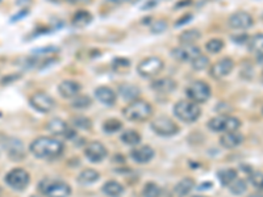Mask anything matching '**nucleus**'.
<instances>
[{
	"label": "nucleus",
	"mask_w": 263,
	"mask_h": 197,
	"mask_svg": "<svg viewBox=\"0 0 263 197\" xmlns=\"http://www.w3.org/2000/svg\"><path fill=\"white\" fill-rule=\"evenodd\" d=\"M29 103L32 105V108H34L37 112L41 113H49L55 105L54 99L50 95L43 91H38L32 95L29 99Z\"/></svg>",
	"instance_id": "nucleus-10"
},
{
	"label": "nucleus",
	"mask_w": 263,
	"mask_h": 197,
	"mask_svg": "<svg viewBox=\"0 0 263 197\" xmlns=\"http://www.w3.org/2000/svg\"><path fill=\"white\" fill-rule=\"evenodd\" d=\"M29 151L39 159H52L64 151V143L50 137H38L30 143Z\"/></svg>",
	"instance_id": "nucleus-1"
},
{
	"label": "nucleus",
	"mask_w": 263,
	"mask_h": 197,
	"mask_svg": "<svg viewBox=\"0 0 263 197\" xmlns=\"http://www.w3.org/2000/svg\"><path fill=\"white\" fill-rule=\"evenodd\" d=\"M249 38H250V37H249L248 34H239L238 37H233V41H236L237 43H248Z\"/></svg>",
	"instance_id": "nucleus-41"
},
{
	"label": "nucleus",
	"mask_w": 263,
	"mask_h": 197,
	"mask_svg": "<svg viewBox=\"0 0 263 197\" xmlns=\"http://www.w3.org/2000/svg\"><path fill=\"white\" fill-rule=\"evenodd\" d=\"M228 187H229L230 192H232L233 194H236V196H239V194L245 193L246 189H248V184H246L245 180L238 179V178H237L234 182L230 183Z\"/></svg>",
	"instance_id": "nucleus-31"
},
{
	"label": "nucleus",
	"mask_w": 263,
	"mask_h": 197,
	"mask_svg": "<svg viewBox=\"0 0 263 197\" xmlns=\"http://www.w3.org/2000/svg\"><path fill=\"white\" fill-rule=\"evenodd\" d=\"M30 197H39V196H37V194H34V196H30Z\"/></svg>",
	"instance_id": "nucleus-49"
},
{
	"label": "nucleus",
	"mask_w": 263,
	"mask_h": 197,
	"mask_svg": "<svg viewBox=\"0 0 263 197\" xmlns=\"http://www.w3.org/2000/svg\"><path fill=\"white\" fill-rule=\"evenodd\" d=\"M200 54L201 52L196 45H181L171 50L173 58L179 62H192Z\"/></svg>",
	"instance_id": "nucleus-12"
},
{
	"label": "nucleus",
	"mask_w": 263,
	"mask_h": 197,
	"mask_svg": "<svg viewBox=\"0 0 263 197\" xmlns=\"http://www.w3.org/2000/svg\"><path fill=\"white\" fill-rule=\"evenodd\" d=\"M121 141H123L125 145L137 146L141 142V136H139L136 130H125L124 133L121 134Z\"/></svg>",
	"instance_id": "nucleus-30"
},
{
	"label": "nucleus",
	"mask_w": 263,
	"mask_h": 197,
	"mask_svg": "<svg viewBox=\"0 0 263 197\" xmlns=\"http://www.w3.org/2000/svg\"><path fill=\"white\" fill-rule=\"evenodd\" d=\"M121 127H123V124L117 118H109L103 124V129L106 133H116V132L121 130Z\"/></svg>",
	"instance_id": "nucleus-32"
},
{
	"label": "nucleus",
	"mask_w": 263,
	"mask_h": 197,
	"mask_svg": "<svg viewBox=\"0 0 263 197\" xmlns=\"http://www.w3.org/2000/svg\"><path fill=\"white\" fill-rule=\"evenodd\" d=\"M191 63H192V69H194V70L201 71L208 67L209 58L206 57V55H203V54H200V55H197L194 61L191 62Z\"/></svg>",
	"instance_id": "nucleus-35"
},
{
	"label": "nucleus",
	"mask_w": 263,
	"mask_h": 197,
	"mask_svg": "<svg viewBox=\"0 0 263 197\" xmlns=\"http://www.w3.org/2000/svg\"><path fill=\"white\" fill-rule=\"evenodd\" d=\"M206 49L209 53H213V54H217L220 53L222 49H224V41L220 38H212L207 42Z\"/></svg>",
	"instance_id": "nucleus-34"
},
{
	"label": "nucleus",
	"mask_w": 263,
	"mask_h": 197,
	"mask_svg": "<svg viewBox=\"0 0 263 197\" xmlns=\"http://www.w3.org/2000/svg\"><path fill=\"white\" fill-rule=\"evenodd\" d=\"M85 155L88 161L92 163H99L107 157V149L103 143L100 142H91L88 143L85 149Z\"/></svg>",
	"instance_id": "nucleus-16"
},
{
	"label": "nucleus",
	"mask_w": 263,
	"mask_h": 197,
	"mask_svg": "<svg viewBox=\"0 0 263 197\" xmlns=\"http://www.w3.org/2000/svg\"><path fill=\"white\" fill-rule=\"evenodd\" d=\"M107 2H108V3H111V4H113V6H120V4L127 3L128 0H107Z\"/></svg>",
	"instance_id": "nucleus-44"
},
{
	"label": "nucleus",
	"mask_w": 263,
	"mask_h": 197,
	"mask_svg": "<svg viewBox=\"0 0 263 197\" xmlns=\"http://www.w3.org/2000/svg\"><path fill=\"white\" fill-rule=\"evenodd\" d=\"M176 82L171 78H160L151 83V90L158 94H170V92L175 91Z\"/></svg>",
	"instance_id": "nucleus-17"
},
{
	"label": "nucleus",
	"mask_w": 263,
	"mask_h": 197,
	"mask_svg": "<svg viewBox=\"0 0 263 197\" xmlns=\"http://www.w3.org/2000/svg\"><path fill=\"white\" fill-rule=\"evenodd\" d=\"M153 115V106L145 100H134L125 106L124 117L129 121H146Z\"/></svg>",
	"instance_id": "nucleus-2"
},
{
	"label": "nucleus",
	"mask_w": 263,
	"mask_h": 197,
	"mask_svg": "<svg viewBox=\"0 0 263 197\" xmlns=\"http://www.w3.org/2000/svg\"><path fill=\"white\" fill-rule=\"evenodd\" d=\"M0 191H2V189H0Z\"/></svg>",
	"instance_id": "nucleus-53"
},
{
	"label": "nucleus",
	"mask_w": 263,
	"mask_h": 197,
	"mask_svg": "<svg viewBox=\"0 0 263 197\" xmlns=\"http://www.w3.org/2000/svg\"><path fill=\"white\" fill-rule=\"evenodd\" d=\"M217 179L221 183V185H229L230 183L237 179V171L233 168H227V170H220L217 172Z\"/></svg>",
	"instance_id": "nucleus-27"
},
{
	"label": "nucleus",
	"mask_w": 263,
	"mask_h": 197,
	"mask_svg": "<svg viewBox=\"0 0 263 197\" xmlns=\"http://www.w3.org/2000/svg\"><path fill=\"white\" fill-rule=\"evenodd\" d=\"M95 96L100 103H103L104 105H113L116 103V94L108 87H99L95 91Z\"/></svg>",
	"instance_id": "nucleus-22"
},
{
	"label": "nucleus",
	"mask_w": 263,
	"mask_h": 197,
	"mask_svg": "<svg viewBox=\"0 0 263 197\" xmlns=\"http://www.w3.org/2000/svg\"><path fill=\"white\" fill-rule=\"evenodd\" d=\"M200 32L197 29H188L185 31L179 37V41H180L181 45H195L197 39L200 38Z\"/></svg>",
	"instance_id": "nucleus-26"
},
{
	"label": "nucleus",
	"mask_w": 263,
	"mask_h": 197,
	"mask_svg": "<svg viewBox=\"0 0 263 197\" xmlns=\"http://www.w3.org/2000/svg\"><path fill=\"white\" fill-rule=\"evenodd\" d=\"M249 180L253 184V187H255L258 191H263V172L251 171V172H249Z\"/></svg>",
	"instance_id": "nucleus-33"
},
{
	"label": "nucleus",
	"mask_w": 263,
	"mask_h": 197,
	"mask_svg": "<svg viewBox=\"0 0 263 197\" xmlns=\"http://www.w3.org/2000/svg\"><path fill=\"white\" fill-rule=\"evenodd\" d=\"M244 142V136L238 132H228L220 138V143L225 149H236Z\"/></svg>",
	"instance_id": "nucleus-19"
},
{
	"label": "nucleus",
	"mask_w": 263,
	"mask_h": 197,
	"mask_svg": "<svg viewBox=\"0 0 263 197\" xmlns=\"http://www.w3.org/2000/svg\"><path fill=\"white\" fill-rule=\"evenodd\" d=\"M158 191H159V187H158L155 183L150 182L144 187L143 194L144 197H155V194L158 193Z\"/></svg>",
	"instance_id": "nucleus-37"
},
{
	"label": "nucleus",
	"mask_w": 263,
	"mask_h": 197,
	"mask_svg": "<svg viewBox=\"0 0 263 197\" xmlns=\"http://www.w3.org/2000/svg\"><path fill=\"white\" fill-rule=\"evenodd\" d=\"M164 61L158 57H149L141 61L137 67V71L144 78H154L164 70Z\"/></svg>",
	"instance_id": "nucleus-8"
},
{
	"label": "nucleus",
	"mask_w": 263,
	"mask_h": 197,
	"mask_svg": "<svg viewBox=\"0 0 263 197\" xmlns=\"http://www.w3.org/2000/svg\"><path fill=\"white\" fill-rule=\"evenodd\" d=\"M155 197H173V193L166 188H159V191L155 194Z\"/></svg>",
	"instance_id": "nucleus-42"
},
{
	"label": "nucleus",
	"mask_w": 263,
	"mask_h": 197,
	"mask_svg": "<svg viewBox=\"0 0 263 197\" xmlns=\"http://www.w3.org/2000/svg\"><path fill=\"white\" fill-rule=\"evenodd\" d=\"M2 2H3V0H0V3H2Z\"/></svg>",
	"instance_id": "nucleus-51"
},
{
	"label": "nucleus",
	"mask_w": 263,
	"mask_h": 197,
	"mask_svg": "<svg viewBox=\"0 0 263 197\" xmlns=\"http://www.w3.org/2000/svg\"><path fill=\"white\" fill-rule=\"evenodd\" d=\"M48 2H52V3H57L58 0H48Z\"/></svg>",
	"instance_id": "nucleus-47"
},
{
	"label": "nucleus",
	"mask_w": 263,
	"mask_h": 197,
	"mask_svg": "<svg viewBox=\"0 0 263 197\" xmlns=\"http://www.w3.org/2000/svg\"><path fill=\"white\" fill-rule=\"evenodd\" d=\"M118 67H125V69H128L129 67V61H127V59H124V58H118V59H116L115 62H113V69L115 70H118Z\"/></svg>",
	"instance_id": "nucleus-40"
},
{
	"label": "nucleus",
	"mask_w": 263,
	"mask_h": 197,
	"mask_svg": "<svg viewBox=\"0 0 263 197\" xmlns=\"http://www.w3.org/2000/svg\"><path fill=\"white\" fill-rule=\"evenodd\" d=\"M195 187V180L191 179V178H185V179H181L178 184L175 185V194L178 197H185L190 193Z\"/></svg>",
	"instance_id": "nucleus-23"
},
{
	"label": "nucleus",
	"mask_w": 263,
	"mask_h": 197,
	"mask_svg": "<svg viewBox=\"0 0 263 197\" xmlns=\"http://www.w3.org/2000/svg\"><path fill=\"white\" fill-rule=\"evenodd\" d=\"M99 179V173L95 170H85L78 175V182L80 184H92Z\"/></svg>",
	"instance_id": "nucleus-29"
},
{
	"label": "nucleus",
	"mask_w": 263,
	"mask_h": 197,
	"mask_svg": "<svg viewBox=\"0 0 263 197\" xmlns=\"http://www.w3.org/2000/svg\"><path fill=\"white\" fill-rule=\"evenodd\" d=\"M257 62L260 64V66H263V52L258 53L257 54Z\"/></svg>",
	"instance_id": "nucleus-45"
},
{
	"label": "nucleus",
	"mask_w": 263,
	"mask_h": 197,
	"mask_svg": "<svg viewBox=\"0 0 263 197\" xmlns=\"http://www.w3.org/2000/svg\"><path fill=\"white\" fill-rule=\"evenodd\" d=\"M39 191L48 197H69L71 194V188L64 182H52L44 180L39 183Z\"/></svg>",
	"instance_id": "nucleus-7"
},
{
	"label": "nucleus",
	"mask_w": 263,
	"mask_h": 197,
	"mask_svg": "<svg viewBox=\"0 0 263 197\" xmlns=\"http://www.w3.org/2000/svg\"><path fill=\"white\" fill-rule=\"evenodd\" d=\"M195 197H206V196H195Z\"/></svg>",
	"instance_id": "nucleus-50"
},
{
	"label": "nucleus",
	"mask_w": 263,
	"mask_h": 197,
	"mask_svg": "<svg viewBox=\"0 0 263 197\" xmlns=\"http://www.w3.org/2000/svg\"><path fill=\"white\" fill-rule=\"evenodd\" d=\"M250 197H262V196H259V194H253V196H250Z\"/></svg>",
	"instance_id": "nucleus-48"
},
{
	"label": "nucleus",
	"mask_w": 263,
	"mask_h": 197,
	"mask_svg": "<svg viewBox=\"0 0 263 197\" xmlns=\"http://www.w3.org/2000/svg\"><path fill=\"white\" fill-rule=\"evenodd\" d=\"M73 125L75 127H78V129H90L92 124H91L90 118L87 117H74Z\"/></svg>",
	"instance_id": "nucleus-38"
},
{
	"label": "nucleus",
	"mask_w": 263,
	"mask_h": 197,
	"mask_svg": "<svg viewBox=\"0 0 263 197\" xmlns=\"http://www.w3.org/2000/svg\"><path fill=\"white\" fill-rule=\"evenodd\" d=\"M253 24H254V20H253L250 13L244 12V11L233 13V15L229 17V25L230 28H233V29L245 31V29H249V28L253 27Z\"/></svg>",
	"instance_id": "nucleus-14"
},
{
	"label": "nucleus",
	"mask_w": 263,
	"mask_h": 197,
	"mask_svg": "<svg viewBox=\"0 0 263 197\" xmlns=\"http://www.w3.org/2000/svg\"><path fill=\"white\" fill-rule=\"evenodd\" d=\"M187 94L188 99L191 101H194L196 104H201L208 101V99L211 97V87H209L208 83L203 82V80H196V82L191 83L187 87Z\"/></svg>",
	"instance_id": "nucleus-6"
},
{
	"label": "nucleus",
	"mask_w": 263,
	"mask_h": 197,
	"mask_svg": "<svg viewBox=\"0 0 263 197\" xmlns=\"http://www.w3.org/2000/svg\"><path fill=\"white\" fill-rule=\"evenodd\" d=\"M151 129L154 130V133L162 137L175 136L179 132L178 125L173 120H170L169 117H158L155 120H153V122H151Z\"/></svg>",
	"instance_id": "nucleus-11"
},
{
	"label": "nucleus",
	"mask_w": 263,
	"mask_h": 197,
	"mask_svg": "<svg viewBox=\"0 0 263 197\" xmlns=\"http://www.w3.org/2000/svg\"><path fill=\"white\" fill-rule=\"evenodd\" d=\"M241 126V121L237 117H230V116H218V117L212 118L208 122V127L212 132H237Z\"/></svg>",
	"instance_id": "nucleus-5"
},
{
	"label": "nucleus",
	"mask_w": 263,
	"mask_h": 197,
	"mask_svg": "<svg viewBox=\"0 0 263 197\" xmlns=\"http://www.w3.org/2000/svg\"><path fill=\"white\" fill-rule=\"evenodd\" d=\"M46 129L53 136L66 137V138H73L74 137V130H71L69 125L65 121H62V120H59V118H53V120H50L48 122V125H46Z\"/></svg>",
	"instance_id": "nucleus-15"
},
{
	"label": "nucleus",
	"mask_w": 263,
	"mask_h": 197,
	"mask_svg": "<svg viewBox=\"0 0 263 197\" xmlns=\"http://www.w3.org/2000/svg\"><path fill=\"white\" fill-rule=\"evenodd\" d=\"M58 91H59L60 96L66 97V99H71V97H76L80 92V84L75 80H64L58 85Z\"/></svg>",
	"instance_id": "nucleus-18"
},
{
	"label": "nucleus",
	"mask_w": 263,
	"mask_h": 197,
	"mask_svg": "<svg viewBox=\"0 0 263 197\" xmlns=\"http://www.w3.org/2000/svg\"><path fill=\"white\" fill-rule=\"evenodd\" d=\"M262 79H263V74H262Z\"/></svg>",
	"instance_id": "nucleus-52"
},
{
	"label": "nucleus",
	"mask_w": 263,
	"mask_h": 197,
	"mask_svg": "<svg viewBox=\"0 0 263 197\" xmlns=\"http://www.w3.org/2000/svg\"><path fill=\"white\" fill-rule=\"evenodd\" d=\"M118 95H120L123 100L132 103V101L137 100V97L139 96V90L134 84L124 83V84H121L118 87Z\"/></svg>",
	"instance_id": "nucleus-21"
},
{
	"label": "nucleus",
	"mask_w": 263,
	"mask_h": 197,
	"mask_svg": "<svg viewBox=\"0 0 263 197\" xmlns=\"http://www.w3.org/2000/svg\"><path fill=\"white\" fill-rule=\"evenodd\" d=\"M91 103H92V100L88 96H76L74 97L73 106L76 110H86L91 105Z\"/></svg>",
	"instance_id": "nucleus-36"
},
{
	"label": "nucleus",
	"mask_w": 263,
	"mask_h": 197,
	"mask_svg": "<svg viewBox=\"0 0 263 197\" xmlns=\"http://www.w3.org/2000/svg\"><path fill=\"white\" fill-rule=\"evenodd\" d=\"M4 182L8 185L9 188L15 189V191H24L30 183V176L24 168H13L7 175L4 176Z\"/></svg>",
	"instance_id": "nucleus-4"
},
{
	"label": "nucleus",
	"mask_w": 263,
	"mask_h": 197,
	"mask_svg": "<svg viewBox=\"0 0 263 197\" xmlns=\"http://www.w3.org/2000/svg\"><path fill=\"white\" fill-rule=\"evenodd\" d=\"M234 69V62L232 58H222L218 62H216L211 67V76L213 79H222L229 75Z\"/></svg>",
	"instance_id": "nucleus-13"
},
{
	"label": "nucleus",
	"mask_w": 263,
	"mask_h": 197,
	"mask_svg": "<svg viewBox=\"0 0 263 197\" xmlns=\"http://www.w3.org/2000/svg\"><path fill=\"white\" fill-rule=\"evenodd\" d=\"M167 21H165V20H158V21H155L154 24L151 25V32L155 34H159V33H164L165 31L167 29Z\"/></svg>",
	"instance_id": "nucleus-39"
},
{
	"label": "nucleus",
	"mask_w": 263,
	"mask_h": 197,
	"mask_svg": "<svg viewBox=\"0 0 263 197\" xmlns=\"http://www.w3.org/2000/svg\"><path fill=\"white\" fill-rule=\"evenodd\" d=\"M130 158L137 163H148L149 161L154 158V150L151 149L150 146H143V147L132 150Z\"/></svg>",
	"instance_id": "nucleus-20"
},
{
	"label": "nucleus",
	"mask_w": 263,
	"mask_h": 197,
	"mask_svg": "<svg viewBox=\"0 0 263 197\" xmlns=\"http://www.w3.org/2000/svg\"><path fill=\"white\" fill-rule=\"evenodd\" d=\"M67 3L71 4V6H78V4H86L90 3L91 0H66Z\"/></svg>",
	"instance_id": "nucleus-43"
},
{
	"label": "nucleus",
	"mask_w": 263,
	"mask_h": 197,
	"mask_svg": "<svg viewBox=\"0 0 263 197\" xmlns=\"http://www.w3.org/2000/svg\"><path fill=\"white\" fill-rule=\"evenodd\" d=\"M2 147L6 150L7 155L9 159L18 162L24 159L25 157V147L23 142L17 138H11V137H6L4 141H2Z\"/></svg>",
	"instance_id": "nucleus-9"
},
{
	"label": "nucleus",
	"mask_w": 263,
	"mask_h": 197,
	"mask_svg": "<svg viewBox=\"0 0 263 197\" xmlns=\"http://www.w3.org/2000/svg\"><path fill=\"white\" fill-rule=\"evenodd\" d=\"M91 21H92V15L90 12H87V11H79V12L74 15L71 24L76 28H83L87 27Z\"/></svg>",
	"instance_id": "nucleus-25"
},
{
	"label": "nucleus",
	"mask_w": 263,
	"mask_h": 197,
	"mask_svg": "<svg viewBox=\"0 0 263 197\" xmlns=\"http://www.w3.org/2000/svg\"><path fill=\"white\" fill-rule=\"evenodd\" d=\"M103 193L108 197H120L124 193V187L118 182L109 180L103 185Z\"/></svg>",
	"instance_id": "nucleus-24"
},
{
	"label": "nucleus",
	"mask_w": 263,
	"mask_h": 197,
	"mask_svg": "<svg viewBox=\"0 0 263 197\" xmlns=\"http://www.w3.org/2000/svg\"><path fill=\"white\" fill-rule=\"evenodd\" d=\"M248 49L251 53H260L263 52V33H257L250 37L248 41Z\"/></svg>",
	"instance_id": "nucleus-28"
},
{
	"label": "nucleus",
	"mask_w": 263,
	"mask_h": 197,
	"mask_svg": "<svg viewBox=\"0 0 263 197\" xmlns=\"http://www.w3.org/2000/svg\"><path fill=\"white\" fill-rule=\"evenodd\" d=\"M128 2H130V3H137V2H139V0H128Z\"/></svg>",
	"instance_id": "nucleus-46"
},
{
	"label": "nucleus",
	"mask_w": 263,
	"mask_h": 197,
	"mask_svg": "<svg viewBox=\"0 0 263 197\" xmlns=\"http://www.w3.org/2000/svg\"><path fill=\"white\" fill-rule=\"evenodd\" d=\"M174 115L185 122H195L201 115L199 105L191 100H180L174 106Z\"/></svg>",
	"instance_id": "nucleus-3"
}]
</instances>
